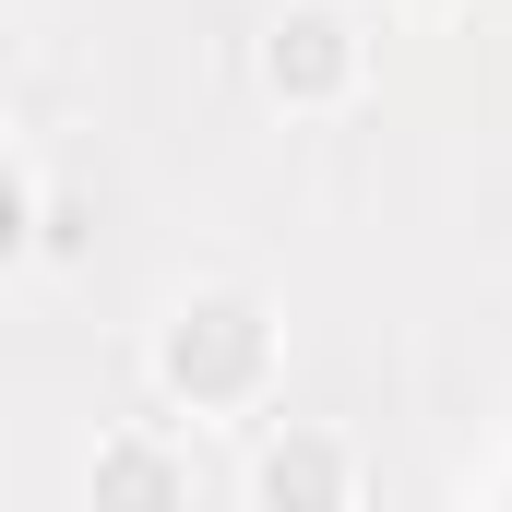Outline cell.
Listing matches in <instances>:
<instances>
[{
	"label": "cell",
	"mask_w": 512,
	"mask_h": 512,
	"mask_svg": "<svg viewBox=\"0 0 512 512\" xmlns=\"http://www.w3.org/2000/svg\"><path fill=\"white\" fill-rule=\"evenodd\" d=\"M155 382L179 393L191 417H239V405H262V393H274V310L239 298V286L179 298L167 334H155Z\"/></svg>",
	"instance_id": "1"
},
{
	"label": "cell",
	"mask_w": 512,
	"mask_h": 512,
	"mask_svg": "<svg viewBox=\"0 0 512 512\" xmlns=\"http://www.w3.org/2000/svg\"><path fill=\"white\" fill-rule=\"evenodd\" d=\"M358 72H370V36H358L334 0H286V12L262 24V96H274V108L322 120V108L358 96Z\"/></svg>",
	"instance_id": "2"
},
{
	"label": "cell",
	"mask_w": 512,
	"mask_h": 512,
	"mask_svg": "<svg viewBox=\"0 0 512 512\" xmlns=\"http://www.w3.org/2000/svg\"><path fill=\"white\" fill-rule=\"evenodd\" d=\"M251 501H262V512L358 501V453H346V441H322V429H286V441H262V465H251Z\"/></svg>",
	"instance_id": "3"
},
{
	"label": "cell",
	"mask_w": 512,
	"mask_h": 512,
	"mask_svg": "<svg viewBox=\"0 0 512 512\" xmlns=\"http://www.w3.org/2000/svg\"><path fill=\"white\" fill-rule=\"evenodd\" d=\"M191 477L155 453V441H96V501H179Z\"/></svg>",
	"instance_id": "4"
}]
</instances>
